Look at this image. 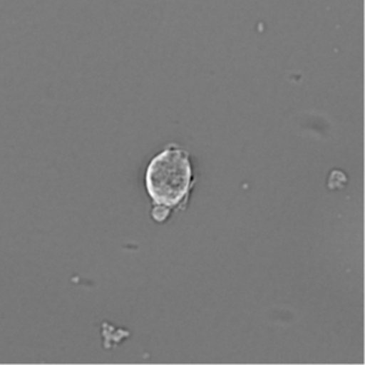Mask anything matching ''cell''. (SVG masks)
I'll list each match as a JSON object with an SVG mask.
<instances>
[{"instance_id":"6da1fadb","label":"cell","mask_w":365,"mask_h":365,"mask_svg":"<svg viewBox=\"0 0 365 365\" xmlns=\"http://www.w3.org/2000/svg\"><path fill=\"white\" fill-rule=\"evenodd\" d=\"M192 170L185 150L170 146L151 161L146 172V187L156 206L175 207L187 199Z\"/></svg>"}]
</instances>
